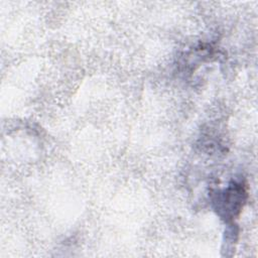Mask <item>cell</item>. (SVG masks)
Here are the masks:
<instances>
[{
  "label": "cell",
  "instance_id": "obj_1",
  "mask_svg": "<svg viewBox=\"0 0 258 258\" xmlns=\"http://www.w3.org/2000/svg\"><path fill=\"white\" fill-rule=\"evenodd\" d=\"M245 190L240 184H233L217 197V209L223 211L225 217L233 218L243 206Z\"/></svg>",
  "mask_w": 258,
  "mask_h": 258
}]
</instances>
